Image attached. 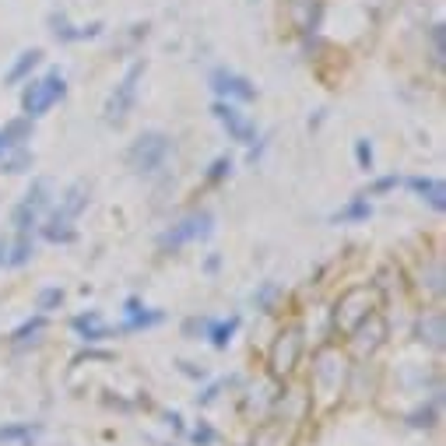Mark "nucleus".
I'll list each match as a JSON object with an SVG mask.
<instances>
[{
	"label": "nucleus",
	"instance_id": "1",
	"mask_svg": "<svg viewBox=\"0 0 446 446\" xmlns=\"http://www.w3.org/2000/svg\"><path fill=\"white\" fill-rule=\"evenodd\" d=\"M169 155H173V137L162 130H148L127 148V166L141 176H151L169 162Z\"/></svg>",
	"mask_w": 446,
	"mask_h": 446
},
{
	"label": "nucleus",
	"instance_id": "2",
	"mask_svg": "<svg viewBox=\"0 0 446 446\" xmlns=\"http://www.w3.org/2000/svg\"><path fill=\"white\" fill-rule=\"evenodd\" d=\"M67 95V81H64V74L60 71H50L46 78H28L25 81V91H21V109H25V116L28 120H39V116H46L60 98Z\"/></svg>",
	"mask_w": 446,
	"mask_h": 446
},
{
	"label": "nucleus",
	"instance_id": "3",
	"mask_svg": "<svg viewBox=\"0 0 446 446\" xmlns=\"http://www.w3.org/2000/svg\"><path fill=\"white\" fill-rule=\"evenodd\" d=\"M372 313H376V292L369 285H355V288H348L341 295V302L334 309V324H338V331L352 334L358 324H365Z\"/></svg>",
	"mask_w": 446,
	"mask_h": 446
},
{
	"label": "nucleus",
	"instance_id": "4",
	"mask_svg": "<svg viewBox=\"0 0 446 446\" xmlns=\"http://www.w3.org/2000/svg\"><path fill=\"white\" fill-rule=\"evenodd\" d=\"M141 78H144V60L130 64L127 74H123V81H120V85L113 88V95L105 98V120H109V123H123V120L130 116V109H134V102H137Z\"/></svg>",
	"mask_w": 446,
	"mask_h": 446
},
{
	"label": "nucleus",
	"instance_id": "5",
	"mask_svg": "<svg viewBox=\"0 0 446 446\" xmlns=\"http://www.w3.org/2000/svg\"><path fill=\"white\" fill-rule=\"evenodd\" d=\"M341 383H345V358L338 355V352H331V348L320 352L316 369H313V387H316L320 401L331 404V401L341 394Z\"/></svg>",
	"mask_w": 446,
	"mask_h": 446
},
{
	"label": "nucleus",
	"instance_id": "6",
	"mask_svg": "<svg viewBox=\"0 0 446 446\" xmlns=\"http://www.w3.org/2000/svg\"><path fill=\"white\" fill-rule=\"evenodd\" d=\"M211 229H215V218H211V211H193V215H186L183 222H176L166 236H162V246L169 250H179V246H186V243H200V239H207L211 236Z\"/></svg>",
	"mask_w": 446,
	"mask_h": 446
},
{
	"label": "nucleus",
	"instance_id": "7",
	"mask_svg": "<svg viewBox=\"0 0 446 446\" xmlns=\"http://www.w3.org/2000/svg\"><path fill=\"white\" fill-rule=\"evenodd\" d=\"M211 113H215V120L225 127V134H229V141H236V144H253L257 141V123L246 116V113H239V105L236 102H215L211 105Z\"/></svg>",
	"mask_w": 446,
	"mask_h": 446
},
{
	"label": "nucleus",
	"instance_id": "8",
	"mask_svg": "<svg viewBox=\"0 0 446 446\" xmlns=\"http://www.w3.org/2000/svg\"><path fill=\"white\" fill-rule=\"evenodd\" d=\"M211 88L215 95H222V102H253L257 98V88L250 78L229 71V67H215L211 71Z\"/></svg>",
	"mask_w": 446,
	"mask_h": 446
},
{
	"label": "nucleus",
	"instance_id": "9",
	"mask_svg": "<svg viewBox=\"0 0 446 446\" xmlns=\"http://www.w3.org/2000/svg\"><path fill=\"white\" fill-rule=\"evenodd\" d=\"M299 352H302V334H299V331H285V334H278L274 345H270V372H274V376L292 372L295 362H299Z\"/></svg>",
	"mask_w": 446,
	"mask_h": 446
},
{
	"label": "nucleus",
	"instance_id": "10",
	"mask_svg": "<svg viewBox=\"0 0 446 446\" xmlns=\"http://www.w3.org/2000/svg\"><path fill=\"white\" fill-rule=\"evenodd\" d=\"M352 334H355V352H358V355H369V352H376V348H379V341H383V334H387V324L372 313L365 324H358Z\"/></svg>",
	"mask_w": 446,
	"mask_h": 446
},
{
	"label": "nucleus",
	"instance_id": "11",
	"mask_svg": "<svg viewBox=\"0 0 446 446\" xmlns=\"http://www.w3.org/2000/svg\"><path fill=\"white\" fill-rule=\"evenodd\" d=\"M408 186L422 197V200H429L436 211H443L446 207V186L440 176H411L408 179Z\"/></svg>",
	"mask_w": 446,
	"mask_h": 446
},
{
	"label": "nucleus",
	"instance_id": "12",
	"mask_svg": "<svg viewBox=\"0 0 446 446\" xmlns=\"http://www.w3.org/2000/svg\"><path fill=\"white\" fill-rule=\"evenodd\" d=\"M42 64V50H25V53H18V60L7 67V74H4V85H21V81H28L32 78V71Z\"/></svg>",
	"mask_w": 446,
	"mask_h": 446
},
{
	"label": "nucleus",
	"instance_id": "13",
	"mask_svg": "<svg viewBox=\"0 0 446 446\" xmlns=\"http://www.w3.org/2000/svg\"><path fill=\"white\" fill-rule=\"evenodd\" d=\"M418 334H422V341H429L433 348H443V338H446V324H443V313H425L422 320H418Z\"/></svg>",
	"mask_w": 446,
	"mask_h": 446
},
{
	"label": "nucleus",
	"instance_id": "14",
	"mask_svg": "<svg viewBox=\"0 0 446 446\" xmlns=\"http://www.w3.org/2000/svg\"><path fill=\"white\" fill-rule=\"evenodd\" d=\"M74 331L85 338V341H102V338H109V327L102 324V316L91 309L85 316H74Z\"/></svg>",
	"mask_w": 446,
	"mask_h": 446
},
{
	"label": "nucleus",
	"instance_id": "15",
	"mask_svg": "<svg viewBox=\"0 0 446 446\" xmlns=\"http://www.w3.org/2000/svg\"><path fill=\"white\" fill-rule=\"evenodd\" d=\"M369 215H372V204L365 197H355L352 204H345L341 211H334V222L338 225H352V222H365Z\"/></svg>",
	"mask_w": 446,
	"mask_h": 446
},
{
	"label": "nucleus",
	"instance_id": "16",
	"mask_svg": "<svg viewBox=\"0 0 446 446\" xmlns=\"http://www.w3.org/2000/svg\"><path fill=\"white\" fill-rule=\"evenodd\" d=\"M0 166H4V173H25V169H32V151L28 148H11L0 159Z\"/></svg>",
	"mask_w": 446,
	"mask_h": 446
},
{
	"label": "nucleus",
	"instance_id": "17",
	"mask_svg": "<svg viewBox=\"0 0 446 446\" xmlns=\"http://www.w3.org/2000/svg\"><path fill=\"white\" fill-rule=\"evenodd\" d=\"M0 134L11 141V148H21V144L28 141V134H32V120H28V116H25V120H11Z\"/></svg>",
	"mask_w": 446,
	"mask_h": 446
},
{
	"label": "nucleus",
	"instance_id": "18",
	"mask_svg": "<svg viewBox=\"0 0 446 446\" xmlns=\"http://www.w3.org/2000/svg\"><path fill=\"white\" fill-rule=\"evenodd\" d=\"M236 327H239V320H236V316H232V320H222V324H211V327H207V338H211V345H215V348H225V345L232 341Z\"/></svg>",
	"mask_w": 446,
	"mask_h": 446
},
{
	"label": "nucleus",
	"instance_id": "19",
	"mask_svg": "<svg viewBox=\"0 0 446 446\" xmlns=\"http://www.w3.org/2000/svg\"><path fill=\"white\" fill-rule=\"evenodd\" d=\"M60 302H64V292H60V288H42L39 299H35V306H39L42 313H53Z\"/></svg>",
	"mask_w": 446,
	"mask_h": 446
},
{
	"label": "nucleus",
	"instance_id": "20",
	"mask_svg": "<svg viewBox=\"0 0 446 446\" xmlns=\"http://www.w3.org/2000/svg\"><path fill=\"white\" fill-rule=\"evenodd\" d=\"M28 257H32V243L21 236V239L14 243V253L7 257V264H11V268H21V264H28Z\"/></svg>",
	"mask_w": 446,
	"mask_h": 446
},
{
	"label": "nucleus",
	"instance_id": "21",
	"mask_svg": "<svg viewBox=\"0 0 446 446\" xmlns=\"http://www.w3.org/2000/svg\"><path fill=\"white\" fill-rule=\"evenodd\" d=\"M355 159H358V169L362 173H372V144L362 137V141H355Z\"/></svg>",
	"mask_w": 446,
	"mask_h": 446
},
{
	"label": "nucleus",
	"instance_id": "22",
	"mask_svg": "<svg viewBox=\"0 0 446 446\" xmlns=\"http://www.w3.org/2000/svg\"><path fill=\"white\" fill-rule=\"evenodd\" d=\"M397 183H401L397 176H383V179H376V183H372V186L365 190V197H383V193H390V190H394Z\"/></svg>",
	"mask_w": 446,
	"mask_h": 446
},
{
	"label": "nucleus",
	"instance_id": "23",
	"mask_svg": "<svg viewBox=\"0 0 446 446\" xmlns=\"http://www.w3.org/2000/svg\"><path fill=\"white\" fill-rule=\"evenodd\" d=\"M32 436V429L28 425H7V429H0V443H11V440H28Z\"/></svg>",
	"mask_w": 446,
	"mask_h": 446
},
{
	"label": "nucleus",
	"instance_id": "24",
	"mask_svg": "<svg viewBox=\"0 0 446 446\" xmlns=\"http://www.w3.org/2000/svg\"><path fill=\"white\" fill-rule=\"evenodd\" d=\"M42 324H46L42 316H39V320H32V324H25L21 331H14V341H25L28 334H39V331H42Z\"/></svg>",
	"mask_w": 446,
	"mask_h": 446
},
{
	"label": "nucleus",
	"instance_id": "25",
	"mask_svg": "<svg viewBox=\"0 0 446 446\" xmlns=\"http://www.w3.org/2000/svg\"><path fill=\"white\" fill-rule=\"evenodd\" d=\"M433 53H436V64H443V25L433 28Z\"/></svg>",
	"mask_w": 446,
	"mask_h": 446
},
{
	"label": "nucleus",
	"instance_id": "26",
	"mask_svg": "<svg viewBox=\"0 0 446 446\" xmlns=\"http://www.w3.org/2000/svg\"><path fill=\"white\" fill-rule=\"evenodd\" d=\"M193 440H197V443H211V440H215V433L204 425V429H197V433H193Z\"/></svg>",
	"mask_w": 446,
	"mask_h": 446
},
{
	"label": "nucleus",
	"instance_id": "27",
	"mask_svg": "<svg viewBox=\"0 0 446 446\" xmlns=\"http://www.w3.org/2000/svg\"><path fill=\"white\" fill-rule=\"evenodd\" d=\"M7 151H11V141H7V137H4V134H0V159H4V155H7Z\"/></svg>",
	"mask_w": 446,
	"mask_h": 446
}]
</instances>
